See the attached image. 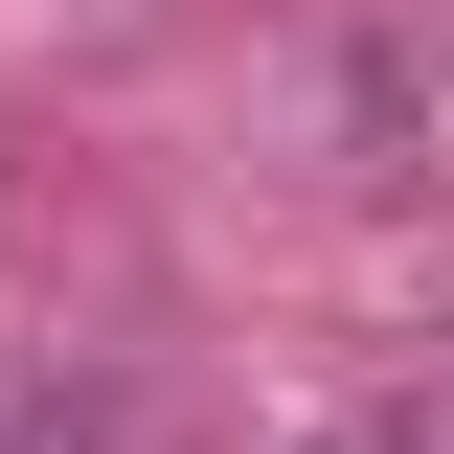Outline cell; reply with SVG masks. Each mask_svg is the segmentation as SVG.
I'll list each match as a JSON object with an SVG mask.
<instances>
[{
    "label": "cell",
    "instance_id": "obj_2",
    "mask_svg": "<svg viewBox=\"0 0 454 454\" xmlns=\"http://www.w3.org/2000/svg\"><path fill=\"white\" fill-rule=\"evenodd\" d=\"M318 454H454V432H432V409H340Z\"/></svg>",
    "mask_w": 454,
    "mask_h": 454
},
{
    "label": "cell",
    "instance_id": "obj_1",
    "mask_svg": "<svg viewBox=\"0 0 454 454\" xmlns=\"http://www.w3.org/2000/svg\"><path fill=\"white\" fill-rule=\"evenodd\" d=\"M0 454H91V409L68 387H0Z\"/></svg>",
    "mask_w": 454,
    "mask_h": 454
}]
</instances>
